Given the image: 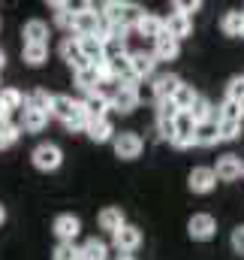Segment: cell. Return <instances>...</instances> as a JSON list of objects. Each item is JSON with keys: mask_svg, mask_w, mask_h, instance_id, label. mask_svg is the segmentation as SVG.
Returning a JSON list of instances; mask_svg holds the SVG:
<instances>
[{"mask_svg": "<svg viewBox=\"0 0 244 260\" xmlns=\"http://www.w3.org/2000/svg\"><path fill=\"white\" fill-rule=\"evenodd\" d=\"M78 260H109V245L94 236L78 248Z\"/></svg>", "mask_w": 244, "mask_h": 260, "instance_id": "484cf974", "label": "cell"}, {"mask_svg": "<svg viewBox=\"0 0 244 260\" xmlns=\"http://www.w3.org/2000/svg\"><path fill=\"white\" fill-rule=\"evenodd\" d=\"M154 67H157V61H154L151 52H133L130 55V73H133L136 82H145L154 73Z\"/></svg>", "mask_w": 244, "mask_h": 260, "instance_id": "9a60e30c", "label": "cell"}, {"mask_svg": "<svg viewBox=\"0 0 244 260\" xmlns=\"http://www.w3.org/2000/svg\"><path fill=\"white\" fill-rule=\"evenodd\" d=\"M30 160H33L36 170L52 173V170H58L63 164V151H61V145H55V142H39V145L30 151Z\"/></svg>", "mask_w": 244, "mask_h": 260, "instance_id": "7a4b0ae2", "label": "cell"}, {"mask_svg": "<svg viewBox=\"0 0 244 260\" xmlns=\"http://www.w3.org/2000/svg\"><path fill=\"white\" fill-rule=\"evenodd\" d=\"M46 124H49V115H46V112H39V109H33V106H24V109H21V127L27 130V133H39Z\"/></svg>", "mask_w": 244, "mask_h": 260, "instance_id": "d4e9b609", "label": "cell"}, {"mask_svg": "<svg viewBox=\"0 0 244 260\" xmlns=\"http://www.w3.org/2000/svg\"><path fill=\"white\" fill-rule=\"evenodd\" d=\"M78 233H82V221L75 215L63 212V215L55 218V236H58V242H75Z\"/></svg>", "mask_w": 244, "mask_h": 260, "instance_id": "8fae6325", "label": "cell"}, {"mask_svg": "<svg viewBox=\"0 0 244 260\" xmlns=\"http://www.w3.org/2000/svg\"><path fill=\"white\" fill-rule=\"evenodd\" d=\"M52 115L61 118L63 124H69V121H75L78 115H85V109H82V103L72 100L69 94H55V97H52Z\"/></svg>", "mask_w": 244, "mask_h": 260, "instance_id": "5b68a950", "label": "cell"}, {"mask_svg": "<svg viewBox=\"0 0 244 260\" xmlns=\"http://www.w3.org/2000/svg\"><path fill=\"white\" fill-rule=\"evenodd\" d=\"M214 185H217V176L211 167H193L187 176V188L193 194H208V191H214Z\"/></svg>", "mask_w": 244, "mask_h": 260, "instance_id": "52a82bcc", "label": "cell"}, {"mask_svg": "<svg viewBox=\"0 0 244 260\" xmlns=\"http://www.w3.org/2000/svg\"><path fill=\"white\" fill-rule=\"evenodd\" d=\"M127 55V40L124 37H106L103 40V61H115Z\"/></svg>", "mask_w": 244, "mask_h": 260, "instance_id": "f546056e", "label": "cell"}, {"mask_svg": "<svg viewBox=\"0 0 244 260\" xmlns=\"http://www.w3.org/2000/svg\"><path fill=\"white\" fill-rule=\"evenodd\" d=\"M18 136H21V127H18V124H12V121H0V148H9Z\"/></svg>", "mask_w": 244, "mask_h": 260, "instance_id": "e575fe53", "label": "cell"}, {"mask_svg": "<svg viewBox=\"0 0 244 260\" xmlns=\"http://www.w3.org/2000/svg\"><path fill=\"white\" fill-rule=\"evenodd\" d=\"M0 109L9 115V112H21L24 109V94L15 91V88H3L0 91Z\"/></svg>", "mask_w": 244, "mask_h": 260, "instance_id": "83f0119b", "label": "cell"}, {"mask_svg": "<svg viewBox=\"0 0 244 260\" xmlns=\"http://www.w3.org/2000/svg\"><path fill=\"white\" fill-rule=\"evenodd\" d=\"M226 100L241 103V106H244V76H235V79L226 85Z\"/></svg>", "mask_w": 244, "mask_h": 260, "instance_id": "d590c367", "label": "cell"}, {"mask_svg": "<svg viewBox=\"0 0 244 260\" xmlns=\"http://www.w3.org/2000/svg\"><path fill=\"white\" fill-rule=\"evenodd\" d=\"M21 37H24V46H49V24L43 18H30L24 21Z\"/></svg>", "mask_w": 244, "mask_h": 260, "instance_id": "7c38bea8", "label": "cell"}, {"mask_svg": "<svg viewBox=\"0 0 244 260\" xmlns=\"http://www.w3.org/2000/svg\"><path fill=\"white\" fill-rule=\"evenodd\" d=\"M82 46V58L88 64H100L103 61V40L100 37H75Z\"/></svg>", "mask_w": 244, "mask_h": 260, "instance_id": "cb8c5ba5", "label": "cell"}, {"mask_svg": "<svg viewBox=\"0 0 244 260\" xmlns=\"http://www.w3.org/2000/svg\"><path fill=\"white\" fill-rule=\"evenodd\" d=\"M157 118H163V121H175V118H178V106H175L172 100H160V103H157Z\"/></svg>", "mask_w": 244, "mask_h": 260, "instance_id": "f35d334b", "label": "cell"}, {"mask_svg": "<svg viewBox=\"0 0 244 260\" xmlns=\"http://www.w3.org/2000/svg\"><path fill=\"white\" fill-rule=\"evenodd\" d=\"M151 55H154V61H175V58L181 55V43L172 40V37L163 30V34L154 40V52H151Z\"/></svg>", "mask_w": 244, "mask_h": 260, "instance_id": "4fadbf2b", "label": "cell"}, {"mask_svg": "<svg viewBox=\"0 0 244 260\" xmlns=\"http://www.w3.org/2000/svg\"><path fill=\"white\" fill-rule=\"evenodd\" d=\"M217 130H220V139H238L241 136V121H217Z\"/></svg>", "mask_w": 244, "mask_h": 260, "instance_id": "8d00e7d4", "label": "cell"}, {"mask_svg": "<svg viewBox=\"0 0 244 260\" xmlns=\"http://www.w3.org/2000/svg\"><path fill=\"white\" fill-rule=\"evenodd\" d=\"M115 260H136V257H133V254H118Z\"/></svg>", "mask_w": 244, "mask_h": 260, "instance_id": "7bdbcfd3", "label": "cell"}, {"mask_svg": "<svg viewBox=\"0 0 244 260\" xmlns=\"http://www.w3.org/2000/svg\"><path fill=\"white\" fill-rule=\"evenodd\" d=\"M133 30H139L142 37L157 40V37L163 34V18H160V15H154V12H145V9H142V15H139V21H136V27H133Z\"/></svg>", "mask_w": 244, "mask_h": 260, "instance_id": "ac0fdd59", "label": "cell"}, {"mask_svg": "<svg viewBox=\"0 0 244 260\" xmlns=\"http://www.w3.org/2000/svg\"><path fill=\"white\" fill-rule=\"evenodd\" d=\"M3 64H6V55H3V52H0V70H3Z\"/></svg>", "mask_w": 244, "mask_h": 260, "instance_id": "f6af8a7d", "label": "cell"}, {"mask_svg": "<svg viewBox=\"0 0 244 260\" xmlns=\"http://www.w3.org/2000/svg\"><path fill=\"white\" fill-rule=\"evenodd\" d=\"M136 85H139V82H124L121 88H118V94H115V97H112V103H109L115 112H121V115H130V112L139 106V94H136Z\"/></svg>", "mask_w": 244, "mask_h": 260, "instance_id": "ba28073f", "label": "cell"}, {"mask_svg": "<svg viewBox=\"0 0 244 260\" xmlns=\"http://www.w3.org/2000/svg\"><path fill=\"white\" fill-rule=\"evenodd\" d=\"M112 242H115V248H118L121 254H133V251L142 245V230L133 227V224H124L118 233H112Z\"/></svg>", "mask_w": 244, "mask_h": 260, "instance_id": "30bf717a", "label": "cell"}, {"mask_svg": "<svg viewBox=\"0 0 244 260\" xmlns=\"http://www.w3.org/2000/svg\"><path fill=\"white\" fill-rule=\"evenodd\" d=\"M3 221H6V209L0 206V224H3Z\"/></svg>", "mask_w": 244, "mask_h": 260, "instance_id": "ee69618b", "label": "cell"}, {"mask_svg": "<svg viewBox=\"0 0 244 260\" xmlns=\"http://www.w3.org/2000/svg\"><path fill=\"white\" fill-rule=\"evenodd\" d=\"M85 133H88L94 142H109V139H115V124L109 121V115H106V118H94V121H88Z\"/></svg>", "mask_w": 244, "mask_h": 260, "instance_id": "44dd1931", "label": "cell"}, {"mask_svg": "<svg viewBox=\"0 0 244 260\" xmlns=\"http://www.w3.org/2000/svg\"><path fill=\"white\" fill-rule=\"evenodd\" d=\"M100 230H106V233H118L124 224H127V218H124V209L121 206H106L103 212H100Z\"/></svg>", "mask_w": 244, "mask_h": 260, "instance_id": "2e32d148", "label": "cell"}, {"mask_svg": "<svg viewBox=\"0 0 244 260\" xmlns=\"http://www.w3.org/2000/svg\"><path fill=\"white\" fill-rule=\"evenodd\" d=\"M82 109H85L88 121H94V118H106V112H109L112 106H109V100H106V97H100V94L94 91V94H85Z\"/></svg>", "mask_w": 244, "mask_h": 260, "instance_id": "ffe728a7", "label": "cell"}, {"mask_svg": "<svg viewBox=\"0 0 244 260\" xmlns=\"http://www.w3.org/2000/svg\"><path fill=\"white\" fill-rule=\"evenodd\" d=\"M196 145H217L220 142V130H217V115L208 118V121H199L196 124Z\"/></svg>", "mask_w": 244, "mask_h": 260, "instance_id": "603a6c76", "label": "cell"}, {"mask_svg": "<svg viewBox=\"0 0 244 260\" xmlns=\"http://www.w3.org/2000/svg\"><path fill=\"white\" fill-rule=\"evenodd\" d=\"M21 58H24V64H30V67H43L49 61V46H24Z\"/></svg>", "mask_w": 244, "mask_h": 260, "instance_id": "1f68e13d", "label": "cell"}, {"mask_svg": "<svg viewBox=\"0 0 244 260\" xmlns=\"http://www.w3.org/2000/svg\"><path fill=\"white\" fill-rule=\"evenodd\" d=\"M241 37H244V34H241Z\"/></svg>", "mask_w": 244, "mask_h": 260, "instance_id": "bcb514c9", "label": "cell"}, {"mask_svg": "<svg viewBox=\"0 0 244 260\" xmlns=\"http://www.w3.org/2000/svg\"><path fill=\"white\" fill-rule=\"evenodd\" d=\"M55 260H78V245L75 242H58Z\"/></svg>", "mask_w": 244, "mask_h": 260, "instance_id": "74e56055", "label": "cell"}, {"mask_svg": "<svg viewBox=\"0 0 244 260\" xmlns=\"http://www.w3.org/2000/svg\"><path fill=\"white\" fill-rule=\"evenodd\" d=\"M196 97H199V94L193 91V85H184V82H181V88L175 91V97H172V103L178 106V112H187V109H190V106L196 103Z\"/></svg>", "mask_w": 244, "mask_h": 260, "instance_id": "d6a6232c", "label": "cell"}, {"mask_svg": "<svg viewBox=\"0 0 244 260\" xmlns=\"http://www.w3.org/2000/svg\"><path fill=\"white\" fill-rule=\"evenodd\" d=\"M199 9H202L199 0H178V3H175V12H181V15H187V18H190L193 12H199Z\"/></svg>", "mask_w": 244, "mask_h": 260, "instance_id": "ab89813d", "label": "cell"}, {"mask_svg": "<svg viewBox=\"0 0 244 260\" xmlns=\"http://www.w3.org/2000/svg\"><path fill=\"white\" fill-rule=\"evenodd\" d=\"M103 18L109 21V24H115V27H124V30H130V27H136V21H139V15H142V9L136 6V3H106L103 9Z\"/></svg>", "mask_w": 244, "mask_h": 260, "instance_id": "6da1fadb", "label": "cell"}, {"mask_svg": "<svg viewBox=\"0 0 244 260\" xmlns=\"http://www.w3.org/2000/svg\"><path fill=\"white\" fill-rule=\"evenodd\" d=\"M187 115H190V118L199 124V121H208V118H214V106H211V103H208V100L199 94V97H196V103L187 109Z\"/></svg>", "mask_w": 244, "mask_h": 260, "instance_id": "4dcf8cb0", "label": "cell"}, {"mask_svg": "<svg viewBox=\"0 0 244 260\" xmlns=\"http://www.w3.org/2000/svg\"><path fill=\"white\" fill-rule=\"evenodd\" d=\"M196 121L187 115V112H178V118H175V136H172V145L175 148H190V145H196Z\"/></svg>", "mask_w": 244, "mask_h": 260, "instance_id": "9c48e42d", "label": "cell"}, {"mask_svg": "<svg viewBox=\"0 0 244 260\" xmlns=\"http://www.w3.org/2000/svg\"><path fill=\"white\" fill-rule=\"evenodd\" d=\"M220 30L226 37H241L244 34V12L241 9H229L223 18H220Z\"/></svg>", "mask_w": 244, "mask_h": 260, "instance_id": "4316f807", "label": "cell"}, {"mask_svg": "<svg viewBox=\"0 0 244 260\" xmlns=\"http://www.w3.org/2000/svg\"><path fill=\"white\" fill-rule=\"evenodd\" d=\"M229 242H232V251H235V254H241V257H244V224H238V227L232 230Z\"/></svg>", "mask_w": 244, "mask_h": 260, "instance_id": "60d3db41", "label": "cell"}, {"mask_svg": "<svg viewBox=\"0 0 244 260\" xmlns=\"http://www.w3.org/2000/svg\"><path fill=\"white\" fill-rule=\"evenodd\" d=\"M211 170L220 182H238L244 176V160L238 154H223V157H217V167H211Z\"/></svg>", "mask_w": 244, "mask_h": 260, "instance_id": "8992f818", "label": "cell"}, {"mask_svg": "<svg viewBox=\"0 0 244 260\" xmlns=\"http://www.w3.org/2000/svg\"><path fill=\"white\" fill-rule=\"evenodd\" d=\"M151 85H154V97H157V103H160V100H172V97H175V91L181 88V79L172 76V73H166V76L154 79Z\"/></svg>", "mask_w": 244, "mask_h": 260, "instance_id": "d6986e66", "label": "cell"}, {"mask_svg": "<svg viewBox=\"0 0 244 260\" xmlns=\"http://www.w3.org/2000/svg\"><path fill=\"white\" fill-rule=\"evenodd\" d=\"M157 130H160L163 139L172 142V136H175V121H163V118H157Z\"/></svg>", "mask_w": 244, "mask_h": 260, "instance_id": "b9f144b4", "label": "cell"}, {"mask_svg": "<svg viewBox=\"0 0 244 260\" xmlns=\"http://www.w3.org/2000/svg\"><path fill=\"white\" fill-rule=\"evenodd\" d=\"M100 82H103V76H100V70H97L94 64H88V67H82V70H75V88H78V91H85V94H94Z\"/></svg>", "mask_w": 244, "mask_h": 260, "instance_id": "e0dca14e", "label": "cell"}, {"mask_svg": "<svg viewBox=\"0 0 244 260\" xmlns=\"http://www.w3.org/2000/svg\"><path fill=\"white\" fill-rule=\"evenodd\" d=\"M217 121H244V106L241 103H232V100H223L220 112H214Z\"/></svg>", "mask_w": 244, "mask_h": 260, "instance_id": "836d02e7", "label": "cell"}, {"mask_svg": "<svg viewBox=\"0 0 244 260\" xmlns=\"http://www.w3.org/2000/svg\"><path fill=\"white\" fill-rule=\"evenodd\" d=\"M187 233H190V239H196V242H208V239L217 233V221H214L208 212H196V215L187 221Z\"/></svg>", "mask_w": 244, "mask_h": 260, "instance_id": "277c9868", "label": "cell"}, {"mask_svg": "<svg viewBox=\"0 0 244 260\" xmlns=\"http://www.w3.org/2000/svg\"><path fill=\"white\" fill-rule=\"evenodd\" d=\"M163 30H166L172 40L181 43L184 37H190V30H193V18H187L181 12H169V18H163Z\"/></svg>", "mask_w": 244, "mask_h": 260, "instance_id": "5bb4252c", "label": "cell"}, {"mask_svg": "<svg viewBox=\"0 0 244 260\" xmlns=\"http://www.w3.org/2000/svg\"><path fill=\"white\" fill-rule=\"evenodd\" d=\"M112 145H115V157H121V160H136V157L142 154V148H145L142 136H139V133H133V130L118 133V136L112 139Z\"/></svg>", "mask_w": 244, "mask_h": 260, "instance_id": "3957f363", "label": "cell"}, {"mask_svg": "<svg viewBox=\"0 0 244 260\" xmlns=\"http://www.w3.org/2000/svg\"><path fill=\"white\" fill-rule=\"evenodd\" d=\"M61 58L66 64L72 67V70H82V67H88V61L82 58V46H78V40L75 37H66L61 43Z\"/></svg>", "mask_w": 244, "mask_h": 260, "instance_id": "7402d4cb", "label": "cell"}, {"mask_svg": "<svg viewBox=\"0 0 244 260\" xmlns=\"http://www.w3.org/2000/svg\"><path fill=\"white\" fill-rule=\"evenodd\" d=\"M52 97H55V94H49L46 88H36V91H30V97L24 100V106H33V109L52 115Z\"/></svg>", "mask_w": 244, "mask_h": 260, "instance_id": "f1b7e54d", "label": "cell"}]
</instances>
